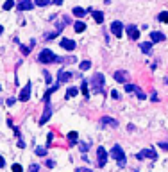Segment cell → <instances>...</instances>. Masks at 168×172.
<instances>
[{"mask_svg": "<svg viewBox=\"0 0 168 172\" xmlns=\"http://www.w3.org/2000/svg\"><path fill=\"white\" fill-rule=\"evenodd\" d=\"M38 59L41 61V63H61V61H65L63 57H59V56H56L52 50H48V49H45V50H41L39 52V56H38Z\"/></svg>", "mask_w": 168, "mask_h": 172, "instance_id": "obj_1", "label": "cell"}, {"mask_svg": "<svg viewBox=\"0 0 168 172\" xmlns=\"http://www.w3.org/2000/svg\"><path fill=\"white\" fill-rule=\"evenodd\" d=\"M111 156H113V160H116L120 167H124V165H125V152H124V149H122L120 145H113V149H111Z\"/></svg>", "mask_w": 168, "mask_h": 172, "instance_id": "obj_2", "label": "cell"}, {"mask_svg": "<svg viewBox=\"0 0 168 172\" xmlns=\"http://www.w3.org/2000/svg\"><path fill=\"white\" fill-rule=\"evenodd\" d=\"M125 92H127V93H136V97H138V99H141V100L147 97L145 93H143V90H139L136 84H127V83H125Z\"/></svg>", "mask_w": 168, "mask_h": 172, "instance_id": "obj_3", "label": "cell"}, {"mask_svg": "<svg viewBox=\"0 0 168 172\" xmlns=\"http://www.w3.org/2000/svg\"><path fill=\"white\" fill-rule=\"evenodd\" d=\"M106 161H107V152H106L104 147H98V149H97V165H98V167H104Z\"/></svg>", "mask_w": 168, "mask_h": 172, "instance_id": "obj_4", "label": "cell"}, {"mask_svg": "<svg viewBox=\"0 0 168 172\" xmlns=\"http://www.w3.org/2000/svg\"><path fill=\"white\" fill-rule=\"evenodd\" d=\"M91 84H93V88H95L97 92H102V88H104V75L102 74H95L93 79H91Z\"/></svg>", "mask_w": 168, "mask_h": 172, "instance_id": "obj_5", "label": "cell"}, {"mask_svg": "<svg viewBox=\"0 0 168 172\" xmlns=\"http://www.w3.org/2000/svg\"><path fill=\"white\" fill-rule=\"evenodd\" d=\"M50 117H52V106H50V102H45V111L41 115V118H39V124H47Z\"/></svg>", "mask_w": 168, "mask_h": 172, "instance_id": "obj_6", "label": "cell"}, {"mask_svg": "<svg viewBox=\"0 0 168 172\" xmlns=\"http://www.w3.org/2000/svg\"><path fill=\"white\" fill-rule=\"evenodd\" d=\"M111 32L116 36V38H120V36L124 34V25H122V22H113V23H111Z\"/></svg>", "mask_w": 168, "mask_h": 172, "instance_id": "obj_7", "label": "cell"}, {"mask_svg": "<svg viewBox=\"0 0 168 172\" xmlns=\"http://www.w3.org/2000/svg\"><path fill=\"white\" fill-rule=\"evenodd\" d=\"M113 77H115V81H118V83H127L129 81V74L125 70H118L113 74Z\"/></svg>", "mask_w": 168, "mask_h": 172, "instance_id": "obj_8", "label": "cell"}, {"mask_svg": "<svg viewBox=\"0 0 168 172\" xmlns=\"http://www.w3.org/2000/svg\"><path fill=\"white\" fill-rule=\"evenodd\" d=\"M143 158H152V160H156L157 154H156L154 149H143L141 152H138V160H143Z\"/></svg>", "mask_w": 168, "mask_h": 172, "instance_id": "obj_9", "label": "cell"}, {"mask_svg": "<svg viewBox=\"0 0 168 172\" xmlns=\"http://www.w3.org/2000/svg\"><path fill=\"white\" fill-rule=\"evenodd\" d=\"M16 7H18V11H30V9L34 7V4H32L30 0H20V2L16 4Z\"/></svg>", "mask_w": 168, "mask_h": 172, "instance_id": "obj_10", "label": "cell"}, {"mask_svg": "<svg viewBox=\"0 0 168 172\" xmlns=\"http://www.w3.org/2000/svg\"><path fill=\"white\" fill-rule=\"evenodd\" d=\"M106 126H111V127H116L118 122L115 118H109V117H102L100 118V127H106Z\"/></svg>", "mask_w": 168, "mask_h": 172, "instance_id": "obj_11", "label": "cell"}, {"mask_svg": "<svg viewBox=\"0 0 168 172\" xmlns=\"http://www.w3.org/2000/svg\"><path fill=\"white\" fill-rule=\"evenodd\" d=\"M70 79H72V74H70V72H66V70L59 72V75H57V83H59V84H63V83L70 81Z\"/></svg>", "mask_w": 168, "mask_h": 172, "instance_id": "obj_12", "label": "cell"}, {"mask_svg": "<svg viewBox=\"0 0 168 172\" xmlns=\"http://www.w3.org/2000/svg\"><path fill=\"white\" fill-rule=\"evenodd\" d=\"M127 34H129V38H131V40H138V38H139L138 27H136V25H129V27H127Z\"/></svg>", "mask_w": 168, "mask_h": 172, "instance_id": "obj_13", "label": "cell"}, {"mask_svg": "<svg viewBox=\"0 0 168 172\" xmlns=\"http://www.w3.org/2000/svg\"><path fill=\"white\" fill-rule=\"evenodd\" d=\"M61 47L65 50H73L75 49V41H73V40H68V38H63V40H61Z\"/></svg>", "mask_w": 168, "mask_h": 172, "instance_id": "obj_14", "label": "cell"}, {"mask_svg": "<svg viewBox=\"0 0 168 172\" xmlns=\"http://www.w3.org/2000/svg\"><path fill=\"white\" fill-rule=\"evenodd\" d=\"M29 97H30V84L27 83V86H25L22 90V93H20V100H22V102H27Z\"/></svg>", "mask_w": 168, "mask_h": 172, "instance_id": "obj_15", "label": "cell"}, {"mask_svg": "<svg viewBox=\"0 0 168 172\" xmlns=\"http://www.w3.org/2000/svg\"><path fill=\"white\" fill-rule=\"evenodd\" d=\"M57 88H59V83H56V84L52 86V88H48V92L45 93V97H43L45 102H50V95H52L54 92H57Z\"/></svg>", "mask_w": 168, "mask_h": 172, "instance_id": "obj_16", "label": "cell"}, {"mask_svg": "<svg viewBox=\"0 0 168 172\" xmlns=\"http://www.w3.org/2000/svg\"><path fill=\"white\" fill-rule=\"evenodd\" d=\"M68 23H70V18H68V16H63V18L57 22V25H56V31H59V32H61V31H63V27H65V25H68Z\"/></svg>", "mask_w": 168, "mask_h": 172, "instance_id": "obj_17", "label": "cell"}, {"mask_svg": "<svg viewBox=\"0 0 168 172\" xmlns=\"http://www.w3.org/2000/svg\"><path fill=\"white\" fill-rule=\"evenodd\" d=\"M139 47H141V52H143V54H150V52H152V43L150 41H143Z\"/></svg>", "mask_w": 168, "mask_h": 172, "instance_id": "obj_18", "label": "cell"}, {"mask_svg": "<svg viewBox=\"0 0 168 172\" xmlns=\"http://www.w3.org/2000/svg\"><path fill=\"white\" fill-rule=\"evenodd\" d=\"M150 40H152V41H165V34L154 31V32H150Z\"/></svg>", "mask_w": 168, "mask_h": 172, "instance_id": "obj_19", "label": "cell"}, {"mask_svg": "<svg viewBox=\"0 0 168 172\" xmlns=\"http://www.w3.org/2000/svg\"><path fill=\"white\" fill-rule=\"evenodd\" d=\"M73 29H75V32H82V31H86V23L84 22H75Z\"/></svg>", "mask_w": 168, "mask_h": 172, "instance_id": "obj_20", "label": "cell"}, {"mask_svg": "<svg viewBox=\"0 0 168 172\" xmlns=\"http://www.w3.org/2000/svg\"><path fill=\"white\" fill-rule=\"evenodd\" d=\"M73 16H79V18H82V16H86V9H82V7H73Z\"/></svg>", "mask_w": 168, "mask_h": 172, "instance_id": "obj_21", "label": "cell"}, {"mask_svg": "<svg viewBox=\"0 0 168 172\" xmlns=\"http://www.w3.org/2000/svg\"><path fill=\"white\" fill-rule=\"evenodd\" d=\"M80 92H82V95H84L86 99L89 97V93H88V83H86V81H82V84H80Z\"/></svg>", "mask_w": 168, "mask_h": 172, "instance_id": "obj_22", "label": "cell"}, {"mask_svg": "<svg viewBox=\"0 0 168 172\" xmlns=\"http://www.w3.org/2000/svg\"><path fill=\"white\" fill-rule=\"evenodd\" d=\"M93 18H95L97 23H102V22H104V14L100 13V11H95V13H93Z\"/></svg>", "mask_w": 168, "mask_h": 172, "instance_id": "obj_23", "label": "cell"}, {"mask_svg": "<svg viewBox=\"0 0 168 172\" xmlns=\"http://www.w3.org/2000/svg\"><path fill=\"white\" fill-rule=\"evenodd\" d=\"M68 142L72 143V145L77 142V133H75V131H70V133H68Z\"/></svg>", "mask_w": 168, "mask_h": 172, "instance_id": "obj_24", "label": "cell"}, {"mask_svg": "<svg viewBox=\"0 0 168 172\" xmlns=\"http://www.w3.org/2000/svg\"><path fill=\"white\" fill-rule=\"evenodd\" d=\"M79 93V90H75V88H68L66 90V99H70V97H75Z\"/></svg>", "mask_w": 168, "mask_h": 172, "instance_id": "obj_25", "label": "cell"}, {"mask_svg": "<svg viewBox=\"0 0 168 172\" xmlns=\"http://www.w3.org/2000/svg\"><path fill=\"white\" fill-rule=\"evenodd\" d=\"M34 4L39 7H45V6H48L50 4V0H34Z\"/></svg>", "mask_w": 168, "mask_h": 172, "instance_id": "obj_26", "label": "cell"}, {"mask_svg": "<svg viewBox=\"0 0 168 172\" xmlns=\"http://www.w3.org/2000/svg\"><path fill=\"white\" fill-rule=\"evenodd\" d=\"M13 6H15V0H6V4H4V11H9Z\"/></svg>", "mask_w": 168, "mask_h": 172, "instance_id": "obj_27", "label": "cell"}, {"mask_svg": "<svg viewBox=\"0 0 168 172\" xmlns=\"http://www.w3.org/2000/svg\"><path fill=\"white\" fill-rule=\"evenodd\" d=\"M159 20L163 22V23H168V11H163V13L159 14Z\"/></svg>", "mask_w": 168, "mask_h": 172, "instance_id": "obj_28", "label": "cell"}, {"mask_svg": "<svg viewBox=\"0 0 168 172\" xmlns=\"http://www.w3.org/2000/svg\"><path fill=\"white\" fill-rule=\"evenodd\" d=\"M89 66H91V63H89V61H82V63L79 64V68H80V70H88Z\"/></svg>", "mask_w": 168, "mask_h": 172, "instance_id": "obj_29", "label": "cell"}, {"mask_svg": "<svg viewBox=\"0 0 168 172\" xmlns=\"http://www.w3.org/2000/svg\"><path fill=\"white\" fill-rule=\"evenodd\" d=\"M13 172H23V169H22V165H18V163H15V165H13Z\"/></svg>", "mask_w": 168, "mask_h": 172, "instance_id": "obj_30", "label": "cell"}, {"mask_svg": "<svg viewBox=\"0 0 168 172\" xmlns=\"http://www.w3.org/2000/svg\"><path fill=\"white\" fill-rule=\"evenodd\" d=\"M20 50H22V52H23V54H25V56H29V52H30V47H23V45H22V47H20Z\"/></svg>", "mask_w": 168, "mask_h": 172, "instance_id": "obj_31", "label": "cell"}, {"mask_svg": "<svg viewBox=\"0 0 168 172\" xmlns=\"http://www.w3.org/2000/svg\"><path fill=\"white\" fill-rule=\"evenodd\" d=\"M36 154H39V156H45V154H47V149H41V147H38V149H36Z\"/></svg>", "mask_w": 168, "mask_h": 172, "instance_id": "obj_32", "label": "cell"}, {"mask_svg": "<svg viewBox=\"0 0 168 172\" xmlns=\"http://www.w3.org/2000/svg\"><path fill=\"white\" fill-rule=\"evenodd\" d=\"M79 147H80V150H82V152H86V150L89 149V145H86V143H80Z\"/></svg>", "mask_w": 168, "mask_h": 172, "instance_id": "obj_33", "label": "cell"}, {"mask_svg": "<svg viewBox=\"0 0 168 172\" xmlns=\"http://www.w3.org/2000/svg\"><path fill=\"white\" fill-rule=\"evenodd\" d=\"M38 170H39V167H38V165H30L29 172H38Z\"/></svg>", "mask_w": 168, "mask_h": 172, "instance_id": "obj_34", "label": "cell"}, {"mask_svg": "<svg viewBox=\"0 0 168 172\" xmlns=\"http://www.w3.org/2000/svg\"><path fill=\"white\" fill-rule=\"evenodd\" d=\"M43 74H45V81H47V83H50V81H52L50 74H48V72H43Z\"/></svg>", "mask_w": 168, "mask_h": 172, "instance_id": "obj_35", "label": "cell"}, {"mask_svg": "<svg viewBox=\"0 0 168 172\" xmlns=\"http://www.w3.org/2000/svg\"><path fill=\"white\" fill-rule=\"evenodd\" d=\"M111 97H113V99H120V93H118V92H111Z\"/></svg>", "mask_w": 168, "mask_h": 172, "instance_id": "obj_36", "label": "cell"}, {"mask_svg": "<svg viewBox=\"0 0 168 172\" xmlns=\"http://www.w3.org/2000/svg\"><path fill=\"white\" fill-rule=\"evenodd\" d=\"M54 165H56V163H54L52 160H48V161H47V167H48V169H54Z\"/></svg>", "mask_w": 168, "mask_h": 172, "instance_id": "obj_37", "label": "cell"}, {"mask_svg": "<svg viewBox=\"0 0 168 172\" xmlns=\"http://www.w3.org/2000/svg\"><path fill=\"white\" fill-rule=\"evenodd\" d=\"M159 145H161V149H165V150H168V143H166V142H161V143H159Z\"/></svg>", "mask_w": 168, "mask_h": 172, "instance_id": "obj_38", "label": "cell"}, {"mask_svg": "<svg viewBox=\"0 0 168 172\" xmlns=\"http://www.w3.org/2000/svg\"><path fill=\"white\" fill-rule=\"evenodd\" d=\"M7 104H9V106H13V104H15V97H11V99H7Z\"/></svg>", "mask_w": 168, "mask_h": 172, "instance_id": "obj_39", "label": "cell"}, {"mask_svg": "<svg viewBox=\"0 0 168 172\" xmlns=\"http://www.w3.org/2000/svg\"><path fill=\"white\" fill-rule=\"evenodd\" d=\"M52 4H56V6H61V4H63V0H52Z\"/></svg>", "mask_w": 168, "mask_h": 172, "instance_id": "obj_40", "label": "cell"}, {"mask_svg": "<svg viewBox=\"0 0 168 172\" xmlns=\"http://www.w3.org/2000/svg\"><path fill=\"white\" fill-rule=\"evenodd\" d=\"M4 165H6V161H4V158L0 156V169H2V167H4Z\"/></svg>", "mask_w": 168, "mask_h": 172, "instance_id": "obj_41", "label": "cell"}, {"mask_svg": "<svg viewBox=\"0 0 168 172\" xmlns=\"http://www.w3.org/2000/svg\"><path fill=\"white\" fill-rule=\"evenodd\" d=\"M2 31H4V27H2V25H0V34H2Z\"/></svg>", "mask_w": 168, "mask_h": 172, "instance_id": "obj_42", "label": "cell"}, {"mask_svg": "<svg viewBox=\"0 0 168 172\" xmlns=\"http://www.w3.org/2000/svg\"><path fill=\"white\" fill-rule=\"evenodd\" d=\"M0 90H2V86H0Z\"/></svg>", "mask_w": 168, "mask_h": 172, "instance_id": "obj_43", "label": "cell"}, {"mask_svg": "<svg viewBox=\"0 0 168 172\" xmlns=\"http://www.w3.org/2000/svg\"><path fill=\"white\" fill-rule=\"evenodd\" d=\"M166 83H168V79H166Z\"/></svg>", "mask_w": 168, "mask_h": 172, "instance_id": "obj_44", "label": "cell"}]
</instances>
